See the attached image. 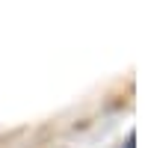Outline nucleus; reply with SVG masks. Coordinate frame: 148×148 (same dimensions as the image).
<instances>
[{"label":"nucleus","mask_w":148,"mask_h":148,"mask_svg":"<svg viewBox=\"0 0 148 148\" xmlns=\"http://www.w3.org/2000/svg\"><path fill=\"white\" fill-rule=\"evenodd\" d=\"M125 148H133V136H130V139H127V145H125Z\"/></svg>","instance_id":"f257e3e1"}]
</instances>
